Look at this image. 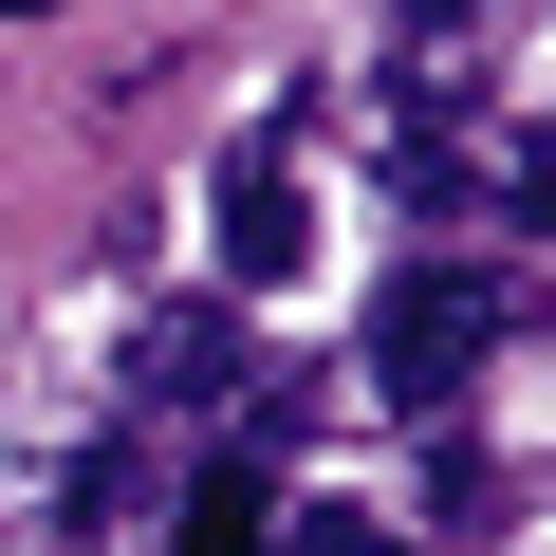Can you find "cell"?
I'll use <instances>...</instances> for the list:
<instances>
[{
  "label": "cell",
  "instance_id": "1",
  "mask_svg": "<svg viewBox=\"0 0 556 556\" xmlns=\"http://www.w3.org/2000/svg\"><path fill=\"white\" fill-rule=\"evenodd\" d=\"M501 334H519V298H501L482 260H408L390 298H371V390H390V408H445Z\"/></svg>",
  "mask_w": 556,
  "mask_h": 556
},
{
  "label": "cell",
  "instance_id": "2",
  "mask_svg": "<svg viewBox=\"0 0 556 556\" xmlns=\"http://www.w3.org/2000/svg\"><path fill=\"white\" fill-rule=\"evenodd\" d=\"M204 223H223V278H241V298H278V278L316 260V204H298V167H278V149H223Z\"/></svg>",
  "mask_w": 556,
  "mask_h": 556
},
{
  "label": "cell",
  "instance_id": "3",
  "mask_svg": "<svg viewBox=\"0 0 556 556\" xmlns=\"http://www.w3.org/2000/svg\"><path fill=\"white\" fill-rule=\"evenodd\" d=\"M223 371H241V316H204V298H186V316H149V334H130V390H149V408H204V390H223Z\"/></svg>",
  "mask_w": 556,
  "mask_h": 556
},
{
  "label": "cell",
  "instance_id": "4",
  "mask_svg": "<svg viewBox=\"0 0 556 556\" xmlns=\"http://www.w3.org/2000/svg\"><path fill=\"white\" fill-rule=\"evenodd\" d=\"M260 538H278L260 464H204V501H186V556H260Z\"/></svg>",
  "mask_w": 556,
  "mask_h": 556
},
{
  "label": "cell",
  "instance_id": "5",
  "mask_svg": "<svg viewBox=\"0 0 556 556\" xmlns=\"http://www.w3.org/2000/svg\"><path fill=\"white\" fill-rule=\"evenodd\" d=\"M260 556H408V538H390V519H371V501H298V519H278V538H260Z\"/></svg>",
  "mask_w": 556,
  "mask_h": 556
},
{
  "label": "cell",
  "instance_id": "6",
  "mask_svg": "<svg viewBox=\"0 0 556 556\" xmlns=\"http://www.w3.org/2000/svg\"><path fill=\"white\" fill-rule=\"evenodd\" d=\"M501 20V0H408V38H482Z\"/></svg>",
  "mask_w": 556,
  "mask_h": 556
},
{
  "label": "cell",
  "instance_id": "7",
  "mask_svg": "<svg viewBox=\"0 0 556 556\" xmlns=\"http://www.w3.org/2000/svg\"><path fill=\"white\" fill-rule=\"evenodd\" d=\"M519 204H538V223H556V130H538V149H519Z\"/></svg>",
  "mask_w": 556,
  "mask_h": 556
}]
</instances>
